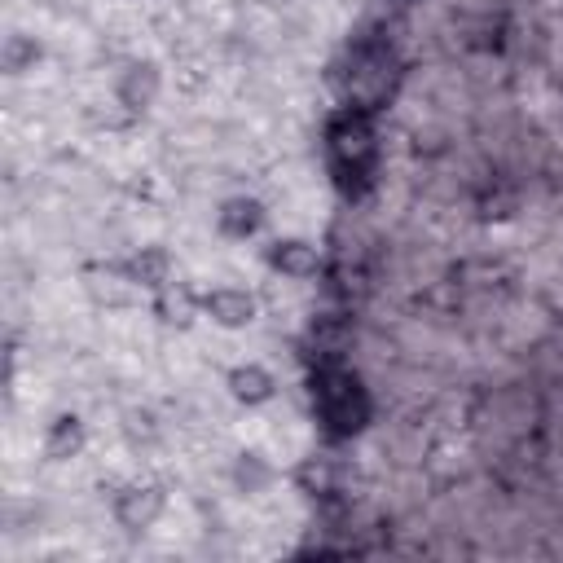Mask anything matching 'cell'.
Listing matches in <instances>:
<instances>
[{"label":"cell","mask_w":563,"mask_h":563,"mask_svg":"<svg viewBox=\"0 0 563 563\" xmlns=\"http://www.w3.org/2000/svg\"><path fill=\"white\" fill-rule=\"evenodd\" d=\"M330 150H335V168L344 181H366L370 163H374V137L366 128V119L348 115L344 124L330 132Z\"/></svg>","instance_id":"1"},{"label":"cell","mask_w":563,"mask_h":563,"mask_svg":"<svg viewBox=\"0 0 563 563\" xmlns=\"http://www.w3.org/2000/svg\"><path fill=\"white\" fill-rule=\"evenodd\" d=\"M322 418L330 423V432H357L366 418V401H361L357 383L348 374H326L322 379Z\"/></svg>","instance_id":"2"},{"label":"cell","mask_w":563,"mask_h":563,"mask_svg":"<svg viewBox=\"0 0 563 563\" xmlns=\"http://www.w3.org/2000/svg\"><path fill=\"white\" fill-rule=\"evenodd\" d=\"M207 308L220 317V322H229V326H238V322H247L251 317V300L247 295H238V291H220L207 300Z\"/></svg>","instance_id":"3"},{"label":"cell","mask_w":563,"mask_h":563,"mask_svg":"<svg viewBox=\"0 0 563 563\" xmlns=\"http://www.w3.org/2000/svg\"><path fill=\"white\" fill-rule=\"evenodd\" d=\"M154 511H159V498H154L150 489H132V498H128L124 506H119V515H124V520H128L132 528H137V524H146Z\"/></svg>","instance_id":"4"},{"label":"cell","mask_w":563,"mask_h":563,"mask_svg":"<svg viewBox=\"0 0 563 563\" xmlns=\"http://www.w3.org/2000/svg\"><path fill=\"white\" fill-rule=\"evenodd\" d=\"M234 388H238V396H247V401H260V396H269V374L242 370V374H234Z\"/></svg>","instance_id":"5"},{"label":"cell","mask_w":563,"mask_h":563,"mask_svg":"<svg viewBox=\"0 0 563 563\" xmlns=\"http://www.w3.org/2000/svg\"><path fill=\"white\" fill-rule=\"evenodd\" d=\"M278 264H282V269H291V273H304L308 264H313V256H308L300 242H286V247L278 251Z\"/></svg>","instance_id":"6"}]
</instances>
